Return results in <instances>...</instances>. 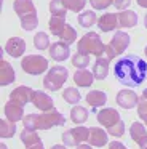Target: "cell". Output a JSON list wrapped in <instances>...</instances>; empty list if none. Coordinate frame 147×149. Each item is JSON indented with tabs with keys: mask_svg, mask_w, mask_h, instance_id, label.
<instances>
[{
	"mask_svg": "<svg viewBox=\"0 0 147 149\" xmlns=\"http://www.w3.org/2000/svg\"><path fill=\"white\" fill-rule=\"evenodd\" d=\"M34 47L37 50H46L50 48V37L46 32H37L34 37Z\"/></svg>",
	"mask_w": 147,
	"mask_h": 149,
	"instance_id": "4dcf8cb0",
	"label": "cell"
},
{
	"mask_svg": "<svg viewBox=\"0 0 147 149\" xmlns=\"http://www.w3.org/2000/svg\"><path fill=\"white\" fill-rule=\"evenodd\" d=\"M59 39H61V42L67 43V45H72L77 39V31L74 29L70 24H66V27H64V31L61 32Z\"/></svg>",
	"mask_w": 147,
	"mask_h": 149,
	"instance_id": "f546056e",
	"label": "cell"
},
{
	"mask_svg": "<svg viewBox=\"0 0 147 149\" xmlns=\"http://www.w3.org/2000/svg\"><path fill=\"white\" fill-rule=\"evenodd\" d=\"M86 103L89 104V107L93 109V112L98 114V109L102 107L105 103H107V95L101 90H91L86 95Z\"/></svg>",
	"mask_w": 147,
	"mask_h": 149,
	"instance_id": "e0dca14e",
	"label": "cell"
},
{
	"mask_svg": "<svg viewBox=\"0 0 147 149\" xmlns=\"http://www.w3.org/2000/svg\"><path fill=\"white\" fill-rule=\"evenodd\" d=\"M89 138V128L86 127H75V128H69L67 132L62 133V143L67 148H75V146L82 144L83 141H88Z\"/></svg>",
	"mask_w": 147,
	"mask_h": 149,
	"instance_id": "ba28073f",
	"label": "cell"
},
{
	"mask_svg": "<svg viewBox=\"0 0 147 149\" xmlns=\"http://www.w3.org/2000/svg\"><path fill=\"white\" fill-rule=\"evenodd\" d=\"M16 80V74H15V69H13L11 64L2 59L0 61V85L2 87H6V85L13 84Z\"/></svg>",
	"mask_w": 147,
	"mask_h": 149,
	"instance_id": "ffe728a7",
	"label": "cell"
},
{
	"mask_svg": "<svg viewBox=\"0 0 147 149\" xmlns=\"http://www.w3.org/2000/svg\"><path fill=\"white\" fill-rule=\"evenodd\" d=\"M66 18H59V16H51L50 23H48V27H50V32L53 34V36L59 37L61 32L64 31V27H66Z\"/></svg>",
	"mask_w": 147,
	"mask_h": 149,
	"instance_id": "cb8c5ba5",
	"label": "cell"
},
{
	"mask_svg": "<svg viewBox=\"0 0 147 149\" xmlns=\"http://www.w3.org/2000/svg\"><path fill=\"white\" fill-rule=\"evenodd\" d=\"M13 10L21 19V27L27 32L34 31L38 24L37 8L32 3V0H15L13 2Z\"/></svg>",
	"mask_w": 147,
	"mask_h": 149,
	"instance_id": "3957f363",
	"label": "cell"
},
{
	"mask_svg": "<svg viewBox=\"0 0 147 149\" xmlns=\"http://www.w3.org/2000/svg\"><path fill=\"white\" fill-rule=\"evenodd\" d=\"M109 149H128V148L123 146L120 141H110L109 143Z\"/></svg>",
	"mask_w": 147,
	"mask_h": 149,
	"instance_id": "8d00e7d4",
	"label": "cell"
},
{
	"mask_svg": "<svg viewBox=\"0 0 147 149\" xmlns=\"http://www.w3.org/2000/svg\"><path fill=\"white\" fill-rule=\"evenodd\" d=\"M89 3L94 10H105L114 3V0H89Z\"/></svg>",
	"mask_w": 147,
	"mask_h": 149,
	"instance_id": "e575fe53",
	"label": "cell"
},
{
	"mask_svg": "<svg viewBox=\"0 0 147 149\" xmlns=\"http://www.w3.org/2000/svg\"><path fill=\"white\" fill-rule=\"evenodd\" d=\"M93 80H94V75H93V72H89L88 69H78V71H75V74H74V82H75V85H78V87H91Z\"/></svg>",
	"mask_w": 147,
	"mask_h": 149,
	"instance_id": "7402d4cb",
	"label": "cell"
},
{
	"mask_svg": "<svg viewBox=\"0 0 147 149\" xmlns=\"http://www.w3.org/2000/svg\"><path fill=\"white\" fill-rule=\"evenodd\" d=\"M136 2H137V5H139V7L147 8V0H136Z\"/></svg>",
	"mask_w": 147,
	"mask_h": 149,
	"instance_id": "ab89813d",
	"label": "cell"
},
{
	"mask_svg": "<svg viewBox=\"0 0 147 149\" xmlns=\"http://www.w3.org/2000/svg\"><path fill=\"white\" fill-rule=\"evenodd\" d=\"M89 64V55H83V53H75L72 56V66L77 69H86Z\"/></svg>",
	"mask_w": 147,
	"mask_h": 149,
	"instance_id": "1f68e13d",
	"label": "cell"
},
{
	"mask_svg": "<svg viewBox=\"0 0 147 149\" xmlns=\"http://www.w3.org/2000/svg\"><path fill=\"white\" fill-rule=\"evenodd\" d=\"M0 149H8V148H6V144H3V143H2V144H0Z\"/></svg>",
	"mask_w": 147,
	"mask_h": 149,
	"instance_id": "7bdbcfd3",
	"label": "cell"
},
{
	"mask_svg": "<svg viewBox=\"0 0 147 149\" xmlns=\"http://www.w3.org/2000/svg\"><path fill=\"white\" fill-rule=\"evenodd\" d=\"M98 27L101 29V32H110V31L120 27V23H118V15H115V13L102 15V16L98 19Z\"/></svg>",
	"mask_w": 147,
	"mask_h": 149,
	"instance_id": "ac0fdd59",
	"label": "cell"
},
{
	"mask_svg": "<svg viewBox=\"0 0 147 149\" xmlns=\"http://www.w3.org/2000/svg\"><path fill=\"white\" fill-rule=\"evenodd\" d=\"M27 149H45V148H43V144H42V141H37V143H34V144L27 146Z\"/></svg>",
	"mask_w": 147,
	"mask_h": 149,
	"instance_id": "74e56055",
	"label": "cell"
},
{
	"mask_svg": "<svg viewBox=\"0 0 147 149\" xmlns=\"http://www.w3.org/2000/svg\"><path fill=\"white\" fill-rule=\"evenodd\" d=\"M75 149H93V146L91 144H78Z\"/></svg>",
	"mask_w": 147,
	"mask_h": 149,
	"instance_id": "f35d334b",
	"label": "cell"
},
{
	"mask_svg": "<svg viewBox=\"0 0 147 149\" xmlns=\"http://www.w3.org/2000/svg\"><path fill=\"white\" fill-rule=\"evenodd\" d=\"M62 98H64V101L69 103V104H77V103H80V100H82V95H80V91L77 90V88L69 87V88H66V90L62 91Z\"/></svg>",
	"mask_w": 147,
	"mask_h": 149,
	"instance_id": "f1b7e54d",
	"label": "cell"
},
{
	"mask_svg": "<svg viewBox=\"0 0 147 149\" xmlns=\"http://www.w3.org/2000/svg\"><path fill=\"white\" fill-rule=\"evenodd\" d=\"M109 63H110V59H109L107 56H99V58H96V63H94V66H93V75H94V79L104 80V79L107 77Z\"/></svg>",
	"mask_w": 147,
	"mask_h": 149,
	"instance_id": "44dd1931",
	"label": "cell"
},
{
	"mask_svg": "<svg viewBox=\"0 0 147 149\" xmlns=\"http://www.w3.org/2000/svg\"><path fill=\"white\" fill-rule=\"evenodd\" d=\"M77 50H78V53H83V55H94L96 58H99L105 53V45L102 43L99 34L88 32L78 40Z\"/></svg>",
	"mask_w": 147,
	"mask_h": 149,
	"instance_id": "277c9868",
	"label": "cell"
},
{
	"mask_svg": "<svg viewBox=\"0 0 147 149\" xmlns=\"http://www.w3.org/2000/svg\"><path fill=\"white\" fill-rule=\"evenodd\" d=\"M131 5V0H114V7L117 10H126L128 7Z\"/></svg>",
	"mask_w": 147,
	"mask_h": 149,
	"instance_id": "d590c367",
	"label": "cell"
},
{
	"mask_svg": "<svg viewBox=\"0 0 147 149\" xmlns=\"http://www.w3.org/2000/svg\"><path fill=\"white\" fill-rule=\"evenodd\" d=\"M70 56V50L69 45L64 42H54L50 45V58L54 59V61H64Z\"/></svg>",
	"mask_w": 147,
	"mask_h": 149,
	"instance_id": "2e32d148",
	"label": "cell"
},
{
	"mask_svg": "<svg viewBox=\"0 0 147 149\" xmlns=\"http://www.w3.org/2000/svg\"><path fill=\"white\" fill-rule=\"evenodd\" d=\"M96 119H98V122L101 123L102 127H105L107 130L112 128V127H115V125H118V123L121 122L120 114H118V111L114 109V107H104V109L98 111Z\"/></svg>",
	"mask_w": 147,
	"mask_h": 149,
	"instance_id": "9c48e42d",
	"label": "cell"
},
{
	"mask_svg": "<svg viewBox=\"0 0 147 149\" xmlns=\"http://www.w3.org/2000/svg\"><path fill=\"white\" fill-rule=\"evenodd\" d=\"M137 116L147 127V98H144L142 95H141L139 103H137Z\"/></svg>",
	"mask_w": 147,
	"mask_h": 149,
	"instance_id": "836d02e7",
	"label": "cell"
},
{
	"mask_svg": "<svg viewBox=\"0 0 147 149\" xmlns=\"http://www.w3.org/2000/svg\"><path fill=\"white\" fill-rule=\"evenodd\" d=\"M32 95H34V90H32L31 87L19 85V87H16L15 90L11 91V95H10V100L16 101V103L22 104V106H26L27 103H31V101H32Z\"/></svg>",
	"mask_w": 147,
	"mask_h": 149,
	"instance_id": "5bb4252c",
	"label": "cell"
},
{
	"mask_svg": "<svg viewBox=\"0 0 147 149\" xmlns=\"http://www.w3.org/2000/svg\"><path fill=\"white\" fill-rule=\"evenodd\" d=\"M86 119H88V111L83 106L75 104V106L70 109V120H72L74 123H83V122H86Z\"/></svg>",
	"mask_w": 147,
	"mask_h": 149,
	"instance_id": "d4e9b609",
	"label": "cell"
},
{
	"mask_svg": "<svg viewBox=\"0 0 147 149\" xmlns=\"http://www.w3.org/2000/svg\"><path fill=\"white\" fill-rule=\"evenodd\" d=\"M144 26H146V29H147V15H146V18H144Z\"/></svg>",
	"mask_w": 147,
	"mask_h": 149,
	"instance_id": "b9f144b4",
	"label": "cell"
},
{
	"mask_svg": "<svg viewBox=\"0 0 147 149\" xmlns=\"http://www.w3.org/2000/svg\"><path fill=\"white\" fill-rule=\"evenodd\" d=\"M114 75L125 87H139L147 77V63L136 55H128L115 63Z\"/></svg>",
	"mask_w": 147,
	"mask_h": 149,
	"instance_id": "6da1fadb",
	"label": "cell"
},
{
	"mask_svg": "<svg viewBox=\"0 0 147 149\" xmlns=\"http://www.w3.org/2000/svg\"><path fill=\"white\" fill-rule=\"evenodd\" d=\"M67 77H69V71L64 66H53L45 75L43 87L50 91H58L66 84Z\"/></svg>",
	"mask_w": 147,
	"mask_h": 149,
	"instance_id": "5b68a950",
	"label": "cell"
},
{
	"mask_svg": "<svg viewBox=\"0 0 147 149\" xmlns=\"http://www.w3.org/2000/svg\"><path fill=\"white\" fill-rule=\"evenodd\" d=\"M24 128L29 130H50L53 127H62L66 123V117L58 109L46 111L43 114H27L22 119Z\"/></svg>",
	"mask_w": 147,
	"mask_h": 149,
	"instance_id": "7a4b0ae2",
	"label": "cell"
},
{
	"mask_svg": "<svg viewBox=\"0 0 147 149\" xmlns=\"http://www.w3.org/2000/svg\"><path fill=\"white\" fill-rule=\"evenodd\" d=\"M50 13H51V16L66 18L67 8L64 7L62 0H51V2H50Z\"/></svg>",
	"mask_w": 147,
	"mask_h": 149,
	"instance_id": "83f0119b",
	"label": "cell"
},
{
	"mask_svg": "<svg viewBox=\"0 0 147 149\" xmlns=\"http://www.w3.org/2000/svg\"><path fill=\"white\" fill-rule=\"evenodd\" d=\"M31 103L34 104V106L37 107L38 111H43V112L54 109V101H53V98H51L50 95H46L45 91L34 90V95H32V101H31Z\"/></svg>",
	"mask_w": 147,
	"mask_h": 149,
	"instance_id": "30bf717a",
	"label": "cell"
},
{
	"mask_svg": "<svg viewBox=\"0 0 147 149\" xmlns=\"http://www.w3.org/2000/svg\"><path fill=\"white\" fill-rule=\"evenodd\" d=\"M130 40H131V37L128 36L126 32L117 31V32L114 34V37H112V40L105 45V56H107L109 59H114V58H117V56H120L121 53L128 48Z\"/></svg>",
	"mask_w": 147,
	"mask_h": 149,
	"instance_id": "8992f818",
	"label": "cell"
},
{
	"mask_svg": "<svg viewBox=\"0 0 147 149\" xmlns=\"http://www.w3.org/2000/svg\"><path fill=\"white\" fill-rule=\"evenodd\" d=\"M62 3L67 10L78 13V11H82L86 7V0H62Z\"/></svg>",
	"mask_w": 147,
	"mask_h": 149,
	"instance_id": "d6a6232c",
	"label": "cell"
},
{
	"mask_svg": "<svg viewBox=\"0 0 147 149\" xmlns=\"http://www.w3.org/2000/svg\"><path fill=\"white\" fill-rule=\"evenodd\" d=\"M98 23V18H96V13L91 10L88 11H83V13L78 15V24L82 27H91Z\"/></svg>",
	"mask_w": 147,
	"mask_h": 149,
	"instance_id": "484cf974",
	"label": "cell"
},
{
	"mask_svg": "<svg viewBox=\"0 0 147 149\" xmlns=\"http://www.w3.org/2000/svg\"><path fill=\"white\" fill-rule=\"evenodd\" d=\"M3 112H5V117L10 120V122H19V120L24 119V106L19 103H16V101L10 100L8 103L5 104V109H3Z\"/></svg>",
	"mask_w": 147,
	"mask_h": 149,
	"instance_id": "7c38bea8",
	"label": "cell"
},
{
	"mask_svg": "<svg viewBox=\"0 0 147 149\" xmlns=\"http://www.w3.org/2000/svg\"><path fill=\"white\" fill-rule=\"evenodd\" d=\"M107 132H104L99 127H89V138L88 143L91 146H96V148H102V146L107 144Z\"/></svg>",
	"mask_w": 147,
	"mask_h": 149,
	"instance_id": "d6986e66",
	"label": "cell"
},
{
	"mask_svg": "<svg viewBox=\"0 0 147 149\" xmlns=\"http://www.w3.org/2000/svg\"><path fill=\"white\" fill-rule=\"evenodd\" d=\"M139 103V96L133 90H120L117 95V104L123 109H133Z\"/></svg>",
	"mask_w": 147,
	"mask_h": 149,
	"instance_id": "4fadbf2b",
	"label": "cell"
},
{
	"mask_svg": "<svg viewBox=\"0 0 147 149\" xmlns=\"http://www.w3.org/2000/svg\"><path fill=\"white\" fill-rule=\"evenodd\" d=\"M144 53H146V56H147V45H146V48H144Z\"/></svg>",
	"mask_w": 147,
	"mask_h": 149,
	"instance_id": "ee69618b",
	"label": "cell"
},
{
	"mask_svg": "<svg viewBox=\"0 0 147 149\" xmlns=\"http://www.w3.org/2000/svg\"><path fill=\"white\" fill-rule=\"evenodd\" d=\"M21 69L29 75H40L48 69V59L42 55H27L21 59Z\"/></svg>",
	"mask_w": 147,
	"mask_h": 149,
	"instance_id": "52a82bcc",
	"label": "cell"
},
{
	"mask_svg": "<svg viewBox=\"0 0 147 149\" xmlns=\"http://www.w3.org/2000/svg\"><path fill=\"white\" fill-rule=\"evenodd\" d=\"M120 27H134L137 24V15L133 10H121L118 13Z\"/></svg>",
	"mask_w": 147,
	"mask_h": 149,
	"instance_id": "603a6c76",
	"label": "cell"
},
{
	"mask_svg": "<svg viewBox=\"0 0 147 149\" xmlns=\"http://www.w3.org/2000/svg\"><path fill=\"white\" fill-rule=\"evenodd\" d=\"M16 133V125L15 122H10L8 119L0 120V136L2 138H11Z\"/></svg>",
	"mask_w": 147,
	"mask_h": 149,
	"instance_id": "4316f807",
	"label": "cell"
},
{
	"mask_svg": "<svg viewBox=\"0 0 147 149\" xmlns=\"http://www.w3.org/2000/svg\"><path fill=\"white\" fill-rule=\"evenodd\" d=\"M51 149H67V146H66V144H64V146H62V144H54Z\"/></svg>",
	"mask_w": 147,
	"mask_h": 149,
	"instance_id": "60d3db41",
	"label": "cell"
},
{
	"mask_svg": "<svg viewBox=\"0 0 147 149\" xmlns=\"http://www.w3.org/2000/svg\"><path fill=\"white\" fill-rule=\"evenodd\" d=\"M5 52L11 58H21L22 53L26 52V42L21 37H11V39H8V42L5 45Z\"/></svg>",
	"mask_w": 147,
	"mask_h": 149,
	"instance_id": "9a60e30c",
	"label": "cell"
},
{
	"mask_svg": "<svg viewBox=\"0 0 147 149\" xmlns=\"http://www.w3.org/2000/svg\"><path fill=\"white\" fill-rule=\"evenodd\" d=\"M147 127H144L141 122H133L130 127V135L133 141L141 149H147Z\"/></svg>",
	"mask_w": 147,
	"mask_h": 149,
	"instance_id": "8fae6325",
	"label": "cell"
}]
</instances>
